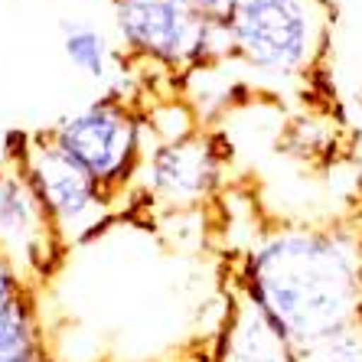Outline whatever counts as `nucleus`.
Wrapping results in <instances>:
<instances>
[{"mask_svg":"<svg viewBox=\"0 0 362 362\" xmlns=\"http://www.w3.org/2000/svg\"><path fill=\"white\" fill-rule=\"evenodd\" d=\"M242 284L300 359L362 323V242L333 226L274 228L245 255Z\"/></svg>","mask_w":362,"mask_h":362,"instance_id":"obj_1","label":"nucleus"},{"mask_svg":"<svg viewBox=\"0 0 362 362\" xmlns=\"http://www.w3.org/2000/svg\"><path fill=\"white\" fill-rule=\"evenodd\" d=\"M42 134L108 196H115V189L127 186L141 173L144 153H147L144 118H137L134 108L118 95L88 101L46 127Z\"/></svg>","mask_w":362,"mask_h":362,"instance_id":"obj_2","label":"nucleus"},{"mask_svg":"<svg viewBox=\"0 0 362 362\" xmlns=\"http://www.w3.org/2000/svg\"><path fill=\"white\" fill-rule=\"evenodd\" d=\"M235 49L248 69L271 78H294L320 46V13L313 0H238Z\"/></svg>","mask_w":362,"mask_h":362,"instance_id":"obj_3","label":"nucleus"},{"mask_svg":"<svg viewBox=\"0 0 362 362\" xmlns=\"http://www.w3.org/2000/svg\"><path fill=\"white\" fill-rule=\"evenodd\" d=\"M30 180L36 199L49 216L62 245L78 242L105 226L111 209V196L95 183L85 170L69 163L46 134H20V151L10 153Z\"/></svg>","mask_w":362,"mask_h":362,"instance_id":"obj_4","label":"nucleus"},{"mask_svg":"<svg viewBox=\"0 0 362 362\" xmlns=\"http://www.w3.org/2000/svg\"><path fill=\"white\" fill-rule=\"evenodd\" d=\"M66 248L13 157L0 160V255L20 274H49Z\"/></svg>","mask_w":362,"mask_h":362,"instance_id":"obj_5","label":"nucleus"},{"mask_svg":"<svg viewBox=\"0 0 362 362\" xmlns=\"http://www.w3.org/2000/svg\"><path fill=\"white\" fill-rule=\"evenodd\" d=\"M202 20L180 0H115V30L131 56L189 69L196 62Z\"/></svg>","mask_w":362,"mask_h":362,"instance_id":"obj_6","label":"nucleus"},{"mask_svg":"<svg viewBox=\"0 0 362 362\" xmlns=\"http://www.w3.org/2000/svg\"><path fill=\"white\" fill-rule=\"evenodd\" d=\"M144 189L173 209L209 199L222 180V153L216 141L193 134L177 144H153L144 153Z\"/></svg>","mask_w":362,"mask_h":362,"instance_id":"obj_7","label":"nucleus"},{"mask_svg":"<svg viewBox=\"0 0 362 362\" xmlns=\"http://www.w3.org/2000/svg\"><path fill=\"white\" fill-rule=\"evenodd\" d=\"M59 33H62V52L72 62V69H78L92 82H108L111 69H115V49H111L105 30L95 26L92 20L66 17L59 20Z\"/></svg>","mask_w":362,"mask_h":362,"instance_id":"obj_8","label":"nucleus"},{"mask_svg":"<svg viewBox=\"0 0 362 362\" xmlns=\"http://www.w3.org/2000/svg\"><path fill=\"white\" fill-rule=\"evenodd\" d=\"M144 127L151 131L153 144H177L196 134V115L186 108L183 101H163L153 111H147Z\"/></svg>","mask_w":362,"mask_h":362,"instance_id":"obj_9","label":"nucleus"},{"mask_svg":"<svg viewBox=\"0 0 362 362\" xmlns=\"http://www.w3.org/2000/svg\"><path fill=\"white\" fill-rule=\"evenodd\" d=\"M297 362H362V323L349 327L346 333L327 339L323 346L310 349Z\"/></svg>","mask_w":362,"mask_h":362,"instance_id":"obj_10","label":"nucleus"},{"mask_svg":"<svg viewBox=\"0 0 362 362\" xmlns=\"http://www.w3.org/2000/svg\"><path fill=\"white\" fill-rule=\"evenodd\" d=\"M26 291H33V287H30V281H26L23 274H20V271L13 268L4 255H0V313L7 310V307H13V303H17Z\"/></svg>","mask_w":362,"mask_h":362,"instance_id":"obj_11","label":"nucleus"},{"mask_svg":"<svg viewBox=\"0 0 362 362\" xmlns=\"http://www.w3.org/2000/svg\"><path fill=\"white\" fill-rule=\"evenodd\" d=\"M180 4L199 20H232L238 7V0H180Z\"/></svg>","mask_w":362,"mask_h":362,"instance_id":"obj_12","label":"nucleus"}]
</instances>
